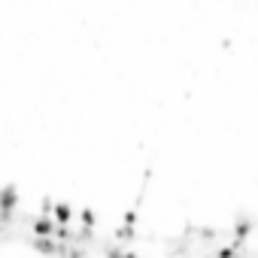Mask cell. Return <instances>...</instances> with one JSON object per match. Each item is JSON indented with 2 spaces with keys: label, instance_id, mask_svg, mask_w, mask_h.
Instances as JSON below:
<instances>
[{
  "label": "cell",
  "instance_id": "obj_3",
  "mask_svg": "<svg viewBox=\"0 0 258 258\" xmlns=\"http://www.w3.org/2000/svg\"><path fill=\"white\" fill-rule=\"evenodd\" d=\"M55 225H58V222L43 213L40 219H34V234H37V237H52V234H55Z\"/></svg>",
  "mask_w": 258,
  "mask_h": 258
},
{
  "label": "cell",
  "instance_id": "obj_6",
  "mask_svg": "<svg viewBox=\"0 0 258 258\" xmlns=\"http://www.w3.org/2000/svg\"><path fill=\"white\" fill-rule=\"evenodd\" d=\"M115 237H118V240H131V237H134V225H121V228L115 231Z\"/></svg>",
  "mask_w": 258,
  "mask_h": 258
},
{
  "label": "cell",
  "instance_id": "obj_2",
  "mask_svg": "<svg viewBox=\"0 0 258 258\" xmlns=\"http://www.w3.org/2000/svg\"><path fill=\"white\" fill-rule=\"evenodd\" d=\"M49 216H52L58 225H70V222H73V207H70V204H52Z\"/></svg>",
  "mask_w": 258,
  "mask_h": 258
},
{
  "label": "cell",
  "instance_id": "obj_1",
  "mask_svg": "<svg viewBox=\"0 0 258 258\" xmlns=\"http://www.w3.org/2000/svg\"><path fill=\"white\" fill-rule=\"evenodd\" d=\"M16 204H19V191H16V185H4V188H0V213L10 216V213L16 210Z\"/></svg>",
  "mask_w": 258,
  "mask_h": 258
},
{
  "label": "cell",
  "instance_id": "obj_4",
  "mask_svg": "<svg viewBox=\"0 0 258 258\" xmlns=\"http://www.w3.org/2000/svg\"><path fill=\"white\" fill-rule=\"evenodd\" d=\"M79 219H82V225H85V231H91V228H94V222H97V216H94V210H88V207H85V210L79 213Z\"/></svg>",
  "mask_w": 258,
  "mask_h": 258
},
{
  "label": "cell",
  "instance_id": "obj_5",
  "mask_svg": "<svg viewBox=\"0 0 258 258\" xmlns=\"http://www.w3.org/2000/svg\"><path fill=\"white\" fill-rule=\"evenodd\" d=\"M249 234H252V222H249V219H243V222L237 225V240H246Z\"/></svg>",
  "mask_w": 258,
  "mask_h": 258
}]
</instances>
